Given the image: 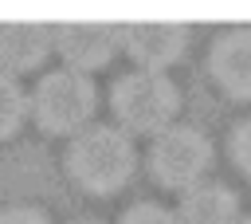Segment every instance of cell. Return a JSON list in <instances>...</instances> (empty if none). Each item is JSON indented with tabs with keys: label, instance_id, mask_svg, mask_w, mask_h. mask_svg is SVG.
<instances>
[{
	"label": "cell",
	"instance_id": "6da1fadb",
	"mask_svg": "<svg viewBox=\"0 0 251 224\" xmlns=\"http://www.w3.org/2000/svg\"><path fill=\"white\" fill-rule=\"evenodd\" d=\"M63 165H67L71 181L82 193L110 196L133 177L137 153H133V141H129L126 130H118V126H86L82 134L71 138V145L63 153Z\"/></svg>",
	"mask_w": 251,
	"mask_h": 224
},
{
	"label": "cell",
	"instance_id": "7a4b0ae2",
	"mask_svg": "<svg viewBox=\"0 0 251 224\" xmlns=\"http://www.w3.org/2000/svg\"><path fill=\"white\" fill-rule=\"evenodd\" d=\"M94 106H98V90L90 83V75L82 71H71V67H59V71H47L35 90L27 94V114L35 118V126L43 134H82L94 118Z\"/></svg>",
	"mask_w": 251,
	"mask_h": 224
},
{
	"label": "cell",
	"instance_id": "3957f363",
	"mask_svg": "<svg viewBox=\"0 0 251 224\" xmlns=\"http://www.w3.org/2000/svg\"><path fill=\"white\" fill-rule=\"evenodd\" d=\"M110 110L118 118V130L157 138L180 114V90H176V83L169 75L129 71L110 86Z\"/></svg>",
	"mask_w": 251,
	"mask_h": 224
},
{
	"label": "cell",
	"instance_id": "277c9868",
	"mask_svg": "<svg viewBox=\"0 0 251 224\" xmlns=\"http://www.w3.org/2000/svg\"><path fill=\"white\" fill-rule=\"evenodd\" d=\"M212 169V141L196 126H169L149 145V173L165 189H192Z\"/></svg>",
	"mask_w": 251,
	"mask_h": 224
},
{
	"label": "cell",
	"instance_id": "5b68a950",
	"mask_svg": "<svg viewBox=\"0 0 251 224\" xmlns=\"http://www.w3.org/2000/svg\"><path fill=\"white\" fill-rule=\"evenodd\" d=\"M51 51H59L71 71H98L122 51V28L106 20H71L51 28Z\"/></svg>",
	"mask_w": 251,
	"mask_h": 224
},
{
	"label": "cell",
	"instance_id": "8992f818",
	"mask_svg": "<svg viewBox=\"0 0 251 224\" xmlns=\"http://www.w3.org/2000/svg\"><path fill=\"white\" fill-rule=\"evenodd\" d=\"M188 47V28L176 20H137L122 28V51L137 63V71H157L180 63Z\"/></svg>",
	"mask_w": 251,
	"mask_h": 224
},
{
	"label": "cell",
	"instance_id": "52a82bcc",
	"mask_svg": "<svg viewBox=\"0 0 251 224\" xmlns=\"http://www.w3.org/2000/svg\"><path fill=\"white\" fill-rule=\"evenodd\" d=\"M208 71L227 98L251 102V28L220 31L208 47Z\"/></svg>",
	"mask_w": 251,
	"mask_h": 224
},
{
	"label": "cell",
	"instance_id": "ba28073f",
	"mask_svg": "<svg viewBox=\"0 0 251 224\" xmlns=\"http://www.w3.org/2000/svg\"><path fill=\"white\" fill-rule=\"evenodd\" d=\"M51 55V24L35 20H8L0 24V71L4 75H24L35 71Z\"/></svg>",
	"mask_w": 251,
	"mask_h": 224
},
{
	"label": "cell",
	"instance_id": "9c48e42d",
	"mask_svg": "<svg viewBox=\"0 0 251 224\" xmlns=\"http://www.w3.org/2000/svg\"><path fill=\"white\" fill-rule=\"evenodd\" d=\"M173 216L176 224H239V196L220 181H200L184 189Z\"/></svg>",
	"mask_w": 251,
	"mask_h": 224
},
{
	"label": "cell",
	"instance_id": "30bf717a",
	"mask_svg": "<svg viewBox=\"0 0 251 224\" xmlns=\"http://www.w3.org/2000/svg\"><path fill=\"white\" fill-rule=\"evenodd\" d=\"M24 122H27V90L20 86V79L0 71V141L12 138Z\"/></svg>",
	"mask_w": 251,
	"mask_h": 224
},
{
	"label": "cell",
	"instance_id": "8fae6325",
	"mask_svg": "<svg viewBox=\"0 0 251 224\" xmlns=\"http://www.w3.org/2000/svg\"><path fill=\"white\" fill-rule=\"evenodd\" d=\"M227 157H231V165L251 181V118H243V122L227 134Z\"/></svg>",
	"mask_w": 251,
	"mask_h": 224
},
{
	"label": "cell",
	"instance_id": "7c38bea8",
	"mask_svg": "<svg viewBox=\"0 0 251 224\" xmlns=\"http://www.w3.org/2000/svg\"><path fill=\"white\" fill-rule=\"evenodd\" d=\"M118 224H176V216L165 208V204H153V200H137L122 212Z\"/></svg>",
	"mask_w": 251,
	"mask_h": 224
},
{
	"label": "cell",
	"instance_id": "4fadbf2b",
	"mask_svg": "<svg viewBox=\"0 0 251 224\" xmlns=\"http://www.w3.org/2000/svg\"><path fill=\"white\" fill-rule=\"evenodd\" d=\"M0 224H51V220L35 204H8V208H0Z\"/></svg>",
	"mask_w": 251,
	"mask_h": 224
},
{
	"label": "cell",
	"instance_id": "5bb4252c",
	"mask_svg": "<svg viewBox=\"0 0 251 224\" xmlns=\"http://www.w3.org/2000/svg\"><path fill=\"white\" fill-rule=\"evenodd\" d=\"M71 224H98V220H71Z\"/></svg>",
	"mask_w": 251,
	"mask_h": 224
},
{
	"label": "cell",
	"instance_id": "9a60e30c",
	"mask_svg": "<svg viewBox=\"0 0 251 224\" xmlns=\"http://www.w3.org/2000/svg\"><path fill=\"white\" fill-rule=\"evenodd\" d=\"M239 224H251V212H247V216H239Z\"/></svg>",
	"mask_w": 251,
	"mask_h": 224
}]
</instances>
